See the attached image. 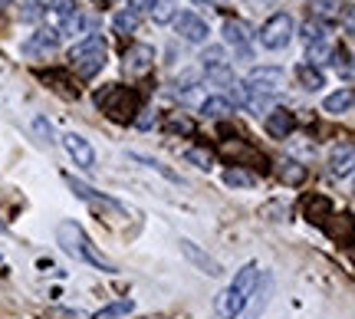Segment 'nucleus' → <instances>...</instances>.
I'll return each instance as SVG.
<instances>
[{"mask_svg":"<svg viewBox=\"0 0 355 319\" xmlns=\"http://www.w3.org/2000/svg\"><path fill=\"white\" fill-rule=\"evenodd\" d=\"M56 243L63 247L69 257H76V260H86V264H92L96 270H102V273H115V264L109 260L105 254H99L96 250V243L86 237V230L79 227L76 221H60V227H56Z\"/></svg>","mask_w":355,"mask_h":319,"instance_id":"f257e3e1","label":"nucleus"},{"mask_svg":"<svg viewBox=\"0 0 355 319\" xmlns=\"http://www.w3.org/2000/svg\"><path fill=\"white\" fill-rule=\"evenodd\" d=\"M257 280H260V264H243L224 293L217 296V319H237L243 313V307L250 303Z\"/></svg>","mask_w":355,"mask_h":319,"instance_id":"f03ea898","label":"nucleus"},{"mask_svg":"<svg viewBox=\"0 0 355 319\" xmlns=\"http://www.w3.org/2000/svg\"><path fill=\"white\" fill-rule=\"evenodd\" d=\"M109 63V43L102 33H89L69 50V69L79 79H96Z\"/></svg>","mask_w":355,"mask_h":319,"instance_id":"7ed1b4c3","label":"nucleus"},{"mask_svg":"<svg viewBox=\"0 0 355 319\" xmlns=\"http://www.w3.org/2000/svg\"><path fill=\"white\" fill-rule=\"evenodd\" d=\"M96 105H99L112 122H132L135 112L141 109V92L128 89V86H102V89L96 92Z\"/></svg>","mask_w":355,"mask_h":319,"instance_id":"20e7f679","label":"nucleus"},{"mask_svg":"<svg viewBox=\"0 0 355 319\" xmlns=\"http://www.w3.org/2000/svg\"><path fill=\"white\" fill-rule=\"evenodd\" d=\"M293 37H296V24H293V17L286 10L266 17V24L260 26V33H257L263 50H286Z\"/></svg>","mask_w":355,"mask_h":319,"instance_id":"39448f33","label":"nucleus"},{"mask_svg":"<svg viewBox=\"0 0 355 319\" xmlns=\"http://www.w3.org/2000/svg\"><path fill=\"white\" fill-rule=\"evenodd\" d=\"M247 92H260V96H270V92H279L283 86H286V73L279 69V66H260V69H254L250 76H247Z\"/></svg>","mask_w":355,"mask_h":319,"instance_id":"423d86ee","label":"nucleus"},{"mask_svg":"<svg viewBox=\"0 0 355 319\" xmlns=\"http://www.w3.org/2000/svg\"><path fill=\"white\" fill-rule=\"evenodd\" d=\"M60 46V30H37L24 40V56L26 60H50L53 53Z\"/></svg>","mask_w":355,"mask_h":319,"instance_id":"0eeeda50","label":"nucleus"},{"mask_svg":"<svg viewBox=\"0 0 355 319\" xmlns=\"http://www.w3.org/2000/svg\"><path fill=\"white\" fill-rule=\"evenodd\" d=\"M66 184H69V191L76 194V198H83V201H89L92 207H105V211H115V214H125V205H119L115 198H109V194L96 191V188H89L86 181H76L73 175H66Z\"/></svg>","mask_w":355,"mask_h":319,"instance_id":"6e6552de","label":"nucleus"},{"mask_svg":"<svg viewBox=\"0 0 355 319\" xmlns=\"http://www.w3.org/2000/svg\"><path fill=\"white\" fill-rule=\"evenodd\" d=\"M175 30L181 40H188V43H204V40L211 37V26L207 20H201L198 13H178L175 17Z\"/></svg>","mask_w":355,"mask_h":319,"instance_id":"1a4fd4ad","label":"nucleus"},{"mask_svg":"<svg viewBox=\"0 0 355 319\" xmlns=\"http://www.w3.org/2000/svg\"><path fill=\"white\" fill-rule=\"evenodd\" d=\"M224 40L241 53L243 60H250V40H254L250 24H243V20H237V17H227V20H224Z\"/></svg>","mask_w":355,"mask_h":319,"instance_id":"9d476101","label":"nucleus"},{"mask_svg":"<svg viewBox=\"0 0 355 319\" xmlns=\"http://www.w3.org/2000/svg\"><path fill=\"white\" fill-rule=\"evenodd\" d=\"M122 60H125L128 76H145V73L155 66V46H148V43H132Z\"/></svg>","mask_w":355,"mask_h":319,"instance_id":"9b49d317","label":"nucleus"},{"mask_svg":"<svg viewBox=\"0 0 355 319\" xmlns=\"http://www.w3.org/2000/svg\"><path fill=\"white\" fill-rule=\"evenodd\" d=\"M220 152L227 155V158H234V168H241V165H260L263 168V155L257 152L254 145H247L243 139H227L224 145H220Z\"/></svg>","mask_w":355,"mask_h":319,"instance_id":"f8f14e48","label":"nucleus"},{"mask_svg":"<svg viewBox=\"0 0 355 319\" xmlns=\"http://www.w3.org/2000/svg\"><path fill=\"white\" fill-rule=\"evenodd\" d=\"M181 254L188 257V264H194V267L201 270V273H207V277H220V273H224V267L217 264L214 257L204 254L201 247H198L194 241H188V237H181Z\"/></svg>","mask_w":355,"mask_h":319,"instance_id":"ddd939ff","label":"nucleus"},{"mask_svg":"<svg viewBox=\"0 0 355 319\" xmlns=\"http://www.w3.org/2000/svg\"><path fill=\"white\" fill-rule=\"evenodd\" d=\"M263 128L270 139H286V135L296 132V115L290 109H270L263 119Z\"/></svg>","mask_w":355,"mask_h":319,"instance_id":"4468645a","label":"nucleus"},{"mask_svg":"<svg viewBox=\"0 0 355 319\" xmlns=\"http://www.w3.org/2000/svg\"><path fill=\"white\" fill-rule=\"evenodd\" d=\"M63 145H66V152H69V158H73L79 168H96V152H92V145H89L79 132H66Z\"/></svg>","mask_w":355,"mask_h":319,"instance_id":"2eb2a0df","label":"nucleus"},{"mask_svg":"<svg viewBox=\"0 0 355 319\" xmlns=\"http://www.w3.org/2000/svg\"><path fill=\"white\" fill-rule=\"evenodd\" d=\"M270 293H273V277L270 273H260V280H257L254 286V303L250 307H243V316L241 319H260V313L266 309V303H270Z\"/></svg>","mask_w":355,"mask_h":319,"instance_id":"dca6fc26","label":"nucleus"},{"mask_svg":"<svg viewBox=\"0 0 355 319\" xmlns=\"http://www.w3.org/2000/svg\"><path fill=\"white\" fill-rule=\"evenodd\" d=\"M329 217H336L332 214V201L329 198H322V194H313L309 201H306V221L309 224H316V227H326V221Z\"/></svg>","mask_w":355,"mask_h":319,"instance_id":"f3484780","label":"nucleus"},{"mask_svg":"<svg viewBox=\"0 0 355 319\" xmlns=\"http://www.w3.org/2000/svg\"><path fill=\"white\" fill-rule=\"evenodd\" d=\"M339 13H345L343 0H309V17H313V20H319V24L339 20Z\"/></svg>","mask_w":355,"mask_h":319,"instance_id":"a211bd4d","label":"nucleus"},{"mask_svg":"<svg viewBox=\"0 0 355 319\" xmlns=\"http://www.w3.org/2000/svg\"><path fill=\"white\" fill-rule=\"evenodd\" d=\"M352 162H355V148H352V141H345L343 148L332 152L329 171L332 175H339V178H349V175H352Z\"/></svg>","mask_w":355,"mask_h":319,"instance_id":"6ab92c4d","label":"nucleus"},{"mask_svg":"<svg viewBox=\"0 0 355 319\" xmlns=\"http://www.w3.org/2000/svg\"><path fill=\"white\" fill-rule=\"evenodd\" d=\"M352 103H355V92L345 86V89H339V92H332V96H326L322 109H326L329 115H345V112H352Z\"/></svg>","mask_w":355,"mask_h":319,"instance_id":"aec40b11","label":"nucleus"},{"mask_svg":"<svg viewBox=\"0 0 355 319\" xmlns=\"http://www.w3.org/2000/svg\"><path fill=\"white\" fill-rule=\"evenodd\" d=\"M296 79H300V86H303L306 92H319L322 86H326L322 69H316V66H309V63H300V66H296Z\"/></svg>","mask_w":355,"mask_h":319,"instance_id":"412c9836","label":"nucleus"},{"mask_svg":"<svg viewBox=\"0 0 355 319\" xmlns=\"http://www.w3.org/2000/svg\"><path fill=\"white\" fill-rule=\"evenodd\" d=\"M201 115L204 119H227V115H234V105L224 96H207L201 103Z\"/></svg>","mask_w":355,"mask_h":319,"instance_id":"4be33fe9","label":"nucleus"},{"mask_svg":"<svg viewBox=\"0 0 355 319\" xmlns=\"http://www.w3.org/2000/svg\"><path fill=\"white\" fill-rule=\"evenodd\" d=\"M204 73H207V83H214V86H224V89H230V86L237 83V76H234V69H230L227 63L204 66Z\"/></svg>","mask_w":355,"mask_h":319,"instance_id":"5701e85b","label":"nucleus"},{"mask_svg":"<svg viewBox=\"0 0 355 319\" xmlns=\"http://www.w3.org/2000/svg\"><path fill=\"white\" fill-rule=\"evenodd\" d=\"M279 181H286V184H300V181L306 178V165H300V162H293V158H283L277 168Z\"/></svg>","mask_w":355,"mask_h":319,"instance_id":"b1692460","label":"nucleus"},{"mask_svg":"<svg viewBox=\"0 0 355 319\" xmlns=\"http://www.w3.org/2000/svg\"><path fill=\"white\" fill-rule=\"evenodd\" d=\"M224 184H227V188H254L257 175L247 171V168H227V171H224Z\"/></svg>","mask_w":355,"mask_h":319,"instance_id":"393cba45","label":"nucleus"},{"mask_svg":"<svg viewBox=\"0 0 355 319\" xmlns=\"http://www.w3.org/2000/svg\"><path fill=\"white\" fill-rule=\"evenodd\" d=\"M139 24H141V17H139V13H132L128 7H125V10H119L112 17V30H115V33H125V37H128V33H135V30H139Z\"/></svg>","mask_w":355,"mask_h":319,"instance_id":"a878e982","label":"nucleus"},{"mask_svg":"<svg viewBox=\"0 0 355 319\" xmlns=\"http://www.w3.org/2000/svg\"><path fill=\"white\" fill-rule=\"evenodd\" d=\"M165 132H171V135H191V132H194V122L181 112H168L165 115Z\"/></svg>","mask_w":355,"mask_h":319,"instance_id":"bb28decb","label":"nucleus"},{"mask_svg":"<svg viewBox=\"0 0 355 319\" xmlns=\"http://www.w3.org/2000/svg\"><path fill=\"white\" fill-rule=\"evenodd\" d=\"M329 63L336 66V73H343L345 79H352V53L345 50V46H336L329 53Z\"/></svg>","mask_w":355,"mask_h":319,"instance_id":"cd10ccee","label":"nucleus"},{"mask_svg":"<svg viewBox=\"0 0 355 319\" xmlns=\"http://www.w3.org/2000/svg\"><path fill=\"white\" fill-rule=\"evenodd\" d=\"M300 37L306 40V46H313V43H322L326 40V24H319V20H306L303 26H300Z\"/></svg>","mask_w":355,"mask_h":319,"instance_id":"c85d7f7f","label":"nucleus"},{"mask_svg":"<svg viewBox=\"0 0 355 319\" xmlns=\"http://www.w3.org/2000/svg\"><path fill=\"white\" fill-rule=\"evenodd\" d=\"M135 309V303L132 300H119V303H109L105 309H99V316L96 319H119V316H128Z\"/></svg>","mask_w":355,"mask_h":319,"instance_id":"c756f323","label":"nucleus"},{"mask_svg":"<svg viewBox=\"0 0 355 319\" xmlns=\"http://www.w3.org/2000/svg\"><path fill=\"white\" fill-rule=\"evenodd\" d=\"M46 79L56 86V92H63L66 99H79V86H73V83L66 79V73H50Z\"/></svg>","mask_w":355,"mask_h":319,"instance_id":"7c9ffc66","label":"nucleus"},{"mask_svg":"<svg viewBox=\"0 0 355 319\" xmlns=\"http://www.w3.org/2000/svg\"><path fill=\"white\" fill-rule=\"evenodd\" d=\"M50 10L66 24L69 17H76V13H79V3H76V0H50Z\"/></svg>","mask_w":355,"mask_h":319,"instance_id":"2f4dec72","label":"nucleus"},{"mask_svg":"<svg viewBox=\"0 0 355 319\" xmlns=\"http://www.w3.org/2000/svg\"><path fill=\"white\" fill-rule=\"evenodd\" d=\"M184 158H188L191 165L204 168V171H211V168H214V155L204 152V148H188V152H184Z\"/></svg>","mask_w":355,"mask_h":319,"instance_id":"473e14b6","label":"nucleus"},{"mask_svg":"<svg viewBox=\"0 0 355 319\" xmlns=\"http://www.w3.org/2000/svg\"><path fill=\"white\" fill-rule=\"evenodd\" d=\"M152 17H155V24H168V20H175V3H171V0H158V3H155V10H152Z\"/></svg>","mask_w":355,"mask_h":319,"instance_id":"72a5a7b5","label":"nucleus"},{"mask_svg":"<svg viewBox=\"0 0 355 319\" xmlns=\"http://www.w3.org/2000/svg\"><path fill=\"white\" fill-rule=\"evenodd\" d=\"M132 158H135V162H141V165H145V168H155V171H162L165 178L178 181V175H175V171H171V168H165V165H162V162H158V158H148V155H139V152L132 155Z\"/></svg>","mask_w":355,"mask_h":319,"instance_id":"f704fd0d","label":"nucleus"},{"mask_svg":"<svg viewBox=\"0 0 355 319\" xmlns=\"http://www.w3.org/2000/svg\"><path fill=\"white\" fill-rule=\"evenodd\" d=\"M33 132L40 135V141H46V145H53V126L46 122V115H37V119H33Z\"/></svg>","mask_w":355,"mask_h":319,"instance_id":"c9c22d12","label":"nucleus"},{"mask_svg":"<svg viewBox=\"0 0 355 319\" xmlns=\"http://www.w3.org/2000/svg\"><path fill=\"white\" fill-rule=\"evenodd\" d=\"M132 126H135V128H152L155 126V109L141 105L139 112H135V119H132Z\"/></svg>","mask_w":355,"mask_h":319,"instance_id":"e433bc0d","label":"nucleus"},{"mask_svg":"<svg viewBox=\"0 0 355 319\" xmlns=\"http://www.w3.org/2000/svg\"><path fill=\"white\" fill-rule=\"evenodd\" d=\"M155 3H158V0H128V10L139 13V17H145L148 10H155Z\"/></svg>","mask_w":355,"mask_h":319,"instance_id":"4c0bfd02","label":"nucleus"},{"mask_svg":"<svg viewBox=\"0 0 355 319\" xmlns=\"http://www.w3.org/2000/svg\"><path fill=\"white\" fill-rule=\"evenodd\" d=\"M204 66H217V63H224V50L220 46H211V50H204Z\"/></svg>","mask_w":355,"mask_h":319,"instance_id":"58836bf2","label":"nucleus"},{"mask_svg":"<svg viewBox=\"0 0 355 319\" xmlns=\"http://www.w3.org/2000/svg\"><path fill=\"white\" fill-rule=\"evenodd\" d=\"M24 17H26V20H37V17H40V0H30V3H26Z\"/></svg>","mask_w":355,"mask_h":319,"instance_id":"ea45409f","label":"nucleus"},{"mask_svg":"<svg viewBox=\"0 0 355 319\" xmlns=\"http://www.w3.org/2000/svg\"><path fill=\"white\" fill-rule=\"evenodd\" d=\"M198 7H224V0H194Z\"/></svg>","mask_w":355,"mask_h":319,"instance_id":"a19ab883","label":"nucleus"},{"mask_svg":"<svg viewBox=\"0 0 355 319\" xmlns=\"http://www.w3.org/2000/svg\"><path fill=\"white\" fill-rule=\"evenodd\" d=\"M10 7H13V0H0V13H3V10H10Z\"/></svg>","mask_w":355,"mask_h":319,"instance_id":"79ce46f5","label":"nucleus"},{"mask_svg":"<svg viewBox=\"0 0 355 319\" xmlns=\"http://www.w3.org/2000/svg\"><path fill=\"white\" fill-rule=\"evenodd\" d=\"M3 227H7V224H3V221H0V230H3Z\"/></svg>","mask_w":355,"mask_h":319,"instance_id":"37998d69","label":"nucleus"},{"mask_svg":"<svg viewBox=\"0 0 355 319\" xmlns=\"http://www.w3.org/2000/svg\"><path fill=\"white\" fill-rule=\"evenodd\" d=\"M0 260H3V254H0Z\"/></svg>","mask_w":355,"mask_h":319,"instance_id":"c03bdc74","label":"nucleus"}]
</instances>
